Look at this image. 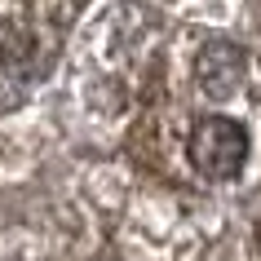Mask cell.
<instances>
[{"instance_id": "2", "label": "cell", "mask_w": 261, "mask_h": 261, "mask_svg": "<svg viewBox=\"0 0 261 261\" xmlns=\"http://www.w3.org/2000/svg\"><path fill=\"white\" fill-rule=\"evenodd\" d=\"M248 128L230 115H199L186 138V160L195 164V173L208 181H234L248 164Z\"/></svg>"}, {"instance_id": "1", "label": "cell", "mask_w": 261, "mask_h": 261, "mask_svg": "<svg viewBox=\"0 0 261 261\" xmlns=\"http://www.w3.org/2000/svg\"><path fill=\"white\" fill-rule=\"evenodd\" d=\"M54 31L31 0H0V107L54 62Z\"/></svg>"}, {"instance_id": "3", "label": "cell", "mask_w": 261, "mask_h": 261, "mask_svg": "<svg viewBox=\"0 0 261 261\" xmlns=\"http://www.w3.org/2000/svg\"><path fill=\"white\" fill-rule=\"evenodd\" d=\"M244 75H248V54L230 40H208L199 49V58H195V84H199V93L217 97V102L230 97L244 84Z\"/></svg>"}]
</instances>
